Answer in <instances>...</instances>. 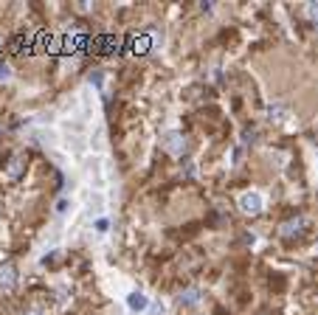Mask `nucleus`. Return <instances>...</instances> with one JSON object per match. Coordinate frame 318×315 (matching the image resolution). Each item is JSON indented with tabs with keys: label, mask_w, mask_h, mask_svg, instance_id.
<instances>
[{
	"label": "nucleus",
	"mask_w": 318,
	"mask_h": 315,
	"mask_svg": "<svg viewBox=\"0 0 318 315\" xmlns=\"http://www.w3.org/2000/svg\"><path fill=\"white\" fill-rule=\"evenodd\" d=\"M0 284H6V287L14 284V273H11V267H0Z\"/></svg>",
	"instance_id": "nucleus-4"
},
{
	"label": "nucleus",
	"mask_w": 318,
	"mask_h": 315,
	"mask_svg": "<svg viewBox=\"0 0 318 315\" xmlns=\"http://www.w3.org/2000/svg\"><path fill=\"white\" fill-rule=\"evenodd\" d=\"M259 209H262V197H259V194H245V197H242V211L256 214Z\"/></svg>",
	"instance_id": "nucleus-1"
},
{
	"label": "nucleus",
	"mask_w": 318,
	"mask_h": 315,
	"mask_svg": "<svg viewBox=\"0 0 318 315\" xmlns=\"http://www.w3.org/2000/svg\"><path fill=\"white\" fill-rule=\"evenodd\" d=\"M307 14H310L313 20H318V6H310V9H307Z\"/></svg>",
	"instance_id": "nucleus-6"
},
{
	"label": "nucleus",
	"mask_w": 318,
	"mask_h": 315,
	"mask_svg": "<svg viewBox=\"0 0 318 315\" xmlns=\"http://www.w3.org/2000/svg\"><path fill=\"white\" fill-rule=\"evenodd\" d=\"M127 301H129V307H132V310H146V296H144V293H132Z\"/></svg>",
	"instance_id": "nucleus-3"
},
{
	"label": "nucleus",
	"mask_w": 318,
	"mask_h": 315,
	"mask_svg": "<svg viewBox=\"0 0 318 315\" xmlns=\"http://www.w3.org/2000/svg\"><path fill=\"white\" fill-rule=\"evenodd\" d=\"M181 301H183V304H197V301H200V293H197V290H189L186 296H181Z\"/></svg>",
	"instance_id": "nucleus-5"
},
{
	"label": "nucleus",
	"mask_w": 318,
	"mask_h": 315,
	"mask_svg": "<svg viewBox=\"0 0 318 315\" xmlns=\"http://www.w3.org/2000/svg\"><path fill=\"white\" fill-rule=\"evenodd\" d=\"M164 147L169 149V152H175V155H178V152H183V138L178 135V132H169V135L164 138Z\"/></svg>",
	"instance_id": "nucleus-2"
}]
</instances>
